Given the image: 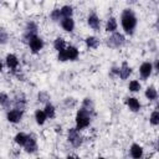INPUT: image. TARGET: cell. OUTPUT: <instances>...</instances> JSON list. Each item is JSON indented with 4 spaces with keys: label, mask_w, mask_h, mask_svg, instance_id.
Returning <instances> with one entry per match:
<instances>
[{
    "label": "cell",
    "mask_w": 159,
    "mask_h": 159,
    "mask_svg": "<svg viewBox=\"0 0 159 159\" xmlns=\"http://www.w3.org/2000/svg\"><path fill=\"white\" fill-rule=\"evenodd\" d=\"M135 24H137V19L133 15V12L129 10H125L122 15V26H123L124 31L128 34H132L133 29L135 27Z\"/></svg>",
    "instance_id": "6da1fadb"
},
{
    "label": "cell",
    "mask_w": 159,
    "mask_h": 159,
    "mask_svg": "<svg viewBox=\"0 0 159 159\" xmlns=\"http://www.w3.org/2000/svg\"><path fill=\"white\" fill-rule=\"evenodd\" d=\"M89 116L87 114V111L80 109L76 116V123H77V129H82L89 125Z\"/></svg>",
    "instance_id": "7a4b0ae2"
},
{
    "label": "cell",
    "mask_w": 159,
    "mask_h": 159,
    "mask_svg": "<svg viewBox=\"0 0 159 159\" xmlns=\"http://www.w3.org/2000/svg\"><path fill=\"white\" fill-rule=\"evenodd\" d=\"M68 140L75 145V147H78L80 144H81V137H80V134H78V132H77V129H75V128H71L70 130H68Z\"/></svg>",
    "instance_id": "3957f363"
},
{
    "label": "cell",
    "mask_w": 159,
    "mask_h": 159,
    "mask_svg": "<svg viewBox=\"0 0 159 159\" xmlns=\"http://www.w3.org/2000/svg\"><path fill=\"white\" fill-rule=\"evenodd\" d=\"M30 48L32 50V52H37V51H40L41 48H42V46H43V42H42V40L40 39V37H37V36H32L31 39H30Z\"/></svg>",
    "instance_id": "277c9868"
},
{
    "label": "cell",
    "mask_w": 159,
    "mask_h": 159,
    "mask_svg": "<svg viewBox=\"0 0 159 159\" xmlns=\"http://www.w3.org/2000/svg\"><path fill=\"white\" fill-rule=\"evenodd\" d=\"M21 117H22V112L19 111V109H12V111H10V112L7 113V120L11 122V123H17V122H20Z\"/></svg>",
    "instance_id": "5b68a950"
},
{
    "label": "cell",
    "mask_w": 159,
    "mask_h": 159,
    "mask_svg": "<svg viewBox=\"0 0 159 159\" xmlns=\"http://www.w3.org/2000/svg\"><path fill=\"white\" fill-rule=\"evenodd\" d=\"M108 40H109L108 43H111L112 46H120L124 42V36L120 35V34H113L112 37L108 39Z\"/></svg>",
    "instance_id": "8992f818"
},
{
    "label": "cell",
    "mask_w": 159,
    "mask_h": 159,
    "mask_svg": "<svg viewBox=\"0 0 159 159\" xmlns=\"http://www.w3.org/2000/svg\"><path fill=\"white\" fill-rule=\"evenodd\" d=\"M152 70H153L152 63H149V62H144V63H142V66H140V68H139V72H140L142 77L147 78V77H149V76H150Z\"/></svg>",
    "instance_id": "52a82bcc"
},
{
    "label": "cell",
    "mask_w": 159,
    "mask_h": 159,
    "mask_svg": "<svg viewBox=\"0 0 159 159\" xmlns=\"http://www.w3.org/2000/svg\"><path fill=\"white\" fill-rule=\"evenodd\" d=\"M36 148H37V145H36V140H35V138L27 135V140H26V143H25V149H26V152L32 153V152L36 150Z\"/></svg>",
    "instance_id": "ba28073f"
},
{
    "label": "cell",
    "mask_w": 159,
    "mask_h": 159,
    "mask_svg": "<svg viewBox=\"0 0 159 159\" xmlns=\"http://www.w3.org/2000/svg\"><path fill=\"white\" fill-rule=\"evenodd\" d=\"M130 155L134 158V159H140L142 155H143V149L140 145L138 144H133L130 147Z\"/></svg>",
    "instance_id": "9c48e42d"
},
{
    "label": "cell",
    "mask_w": 159,
    "mask_h": 159,
    "mask_svg": "<svg viewBox=\"0 0 159 159\" xmlns=\"http://www.w3.org/2000/svg\"><path fill=\"white\" fill-rule=\"evenodd\" d=\"M65 53H66L67 60H75L78 56V50L73 46H68L67 48H65Z\"/></svg>",
    "instance_id": "30bf717a"
},
{
    "label": "cell",
    "mask_w": 159,
    "mask_h": 159,
    "mask_svg": "<svg viewBox=\"0 0 159 159\" xmlns=\"http://www.w3.org/2000/svg\"><path fill=\"white\" fill-rule=\"evenodd\" d=\"M132 73V70H130V67L124 62L123 65H122V67L119 68V76H120V78H123V80H125L127 77H129V75Z\"/></svg>",
    "instance_id": "8fae6325"
},
{
    "label": "cell",
    "mask_w": 159,
    "mask_h": 159,
    "mask_svg": "<svg viewBox=\"0 0 159 159\" xmlns=\"http://www.w3.org/2000/svg\"><path fill=\"white\" fill-rule=\"evenodd\" d=\"M62 27L66 30V31H72L73 27H75V22L71 17H66L62 20Z\"/></svg>",
    "instance_id": "7c38bea8"
},
{
    "label": "cell",
    "mask_w": 159,
    "mask_h": 159,
    "mask_svg": "<svg viewBox=\"0 0 159 159\" xmlns=\"http://www.w3.org/2000/svg\"><path fill=\"white\" fill-rule=\"evenodd\" d=\"M127 104L129 106V108L132 109V111H139V108H140V104H139V102H138V99L137 98H128L127 99Z\"/></svg>",
    "instance_id": "4fadbf2b"
},
{
    "label": "cell",
    "mask_w": 159,
    "mask_h": 159,
    "mask_svg": "<svg viewBox=\"0 0 159 159\" xmlns=\"http://www.w3.org/2000/svg\"><path fill=\"white\" fill-rule=\"evenodd\" d=\"M88 24H89V26H91L92 29H94V30H98V29H99V19H98L94 14L88 17Z\"/></svg>",
    "instance_id": "5bb4252c"
},
{
    "label": "cell",
    "mask_w": 159,
    "mask_h": 159,
    "mask_svg": "<svg viewBox=\"0 0 159 159\" xmlns=\"http://www.w3.org/2000/svg\"><path fill=\"white\" fill-rule=\"evenodd\" d=\"M17 63H19V61H17V58H16L15 55H7L6 56V65L10 68H15L17 66Z\"/></svg>",
    "instance_id": "9a60e30c"
},
{
    "label": "cell",
    "mask_w": 159,
    "mask_h": 159,
    "mask_svg": "<svg viewBox=\"0 0 159 159\" xmlns=\"http://www.w3.org/2000/svg\"><path fill=\"white\" fill-rule=\"evenodd\" d=\"M53 46H55V48L60 52V51H62V50H65V47H66V43H65V40L63 39H61V37H57L56 40H55V42H53Z\"/></svg>",
    "instance_id": "2e32d148"
},
{
    "label": "cell",
    "mask_w": 159,
    "mask_h": 159,
    "mask_svg": "<svg viewBox=\"0 0 159 159\" xmlns=\"http://www.w3.org/2000/svg\"><path fill=\"white\" fill-rule=\"evenodd\" d=\"M35 118H36V122H37L39 124H43V123H45V119H46V114H45L43 111H36Z\"/></svg>",
    "instance_id": "e0dca14e"
},
{
    "label": "cell",
    "mask_w": 159,
    "mask_h": 159,
    "mask_svg": "<svg viewBox=\"0 0 159 159\" xmlns=\"http://www.w3.org/2000/svg\"><path fill=\"white\" fill-rule=\"evenodd\" d=\"M26 140H27V135L24 134V133H19V134H16V137H15V142H16L17 144H20V145H25Z\"/></svg>",
    "instance_id": "ac0fdd59"
},
{
    "label": "cell",
    "mask_w": 159,
    "mask_h": 159,
    "mask_svg": "<svg viewBox=\"0 0 159 159\" xmlns=\"http://www.w3.org/2000/svg\"><path fill=\"white\" fill-rule=\"evenodd\" d=\"M86 43H87L88 47L94 48V47H97V45H98V40H97L96 37H93V36H89V37L86 39Z\"/></svg>",
    "instance_id": "d6986e66"
},
{
    "label": "cell",
    "mask_w": 159,
    "mask_h": 159,
    "mask_svg": "<svg viewBox=\"0 0 159 159\" xmlns=\"http://www.w3.org/2000/svg\"><path fill=\"white\" fill-rule=\"evenodd\" d=\"M145 96L149 98V99H155L157 98V89L154 88V87H148V89H147V92H145Z\"/></svg>",
    "instance_id": "ffe728a7"
},
{
    "label": "cell",
    "mask_w": 159,
    "mask_h": 159,
    "mask_svg": "<svg viewBox=\"0 0 159 159\" xmlns=\"http://www.w3.org/2000/svg\"><path fill=\"white\" fill-rule=\"evenodd\" d=\"M116 29H117V22H116V20H114L113 17H111V19L108 20V22H107L106 30H107V31H114Z\"/></svg>",
    "instance_id": "44dd1931"
},
{
    "label": "cell",
    "mask_w": 159,
    "mask_h": 159,
    "mask_svg": "<svg viewBox=\"0 0 159 159\" xmlns=\"http://www.w3.org/2000/svg\"><path fill=\"white\" fill-rule=\"evenodd\" d=\"M60 12H61V15L65 16V19L66 17H71V15H72V7L71 6H63L60 10Z\"/></svg>",
    "instance_id": "7402d4cb"
},
{
    "label": "cell",
    "mask_w": 159,
    "mask_h": 159,
    "mask_svg": "<svg viewBox=\"0 0 159 159\" xmlns=\"http://www.w3.org/2000/svg\"><path fill=\"white\" fill-rule=\"evenodd\" d=\"M43 112H45L46 117H50V118H53V117H55V108H53V106H51V104H47Z\"/></svg>",
    "instance_id": "603a6c76"
},
{
    "label": "cell",
    "mask_w": 159,
    "mask_h": 159,
    "mask_svg": "<svg viewBox=\"0 0 159 159\" xmlns=\"http://www.w3.org/2000/svg\"><path fill=\"white\" fill-rule=\"evenodd\" d=\"M150 123L154 124V125H157L159 123V112L158 111H155V112L152 113V116H150Z\"/></svg>",
    "instance_id": "cb8c5ba5"
},
{
    "label": "cell",
    "mask_w": 159,
    "mask_h": 159,
    "mask_svg": "<svg viewBox=\"0 0 159 159\" xmlns=\"http://www.w3.org/2000/svg\"><path fill=\"white\" fill-rule=\"evenodd\" d=\"M139 88H140V84H139L138 81H132V82L129 83V89H130L132 92H135V91H138Z\"/></svg>",
    "instance_id": "d4e9b609"
},
{
    "label": "cell",
    "mask_w": 159,
    "mask_h": 159,
    "mask_svg": "<svg viewBox=\"0 0 159 159\" xmlns=\"http://www.w3.org/2000/svg\"><path fill=\"white\" fill-rule=\"evenodd\" d=\"M9 102H10L9 97H7L5 93H0V104H2V106H7Z\"/></svg>",
    "instance_id": "484cf974"
},
{
    "label": "cell",
    "mask_w": 159,
    "mask_h": 159,
    "mask_svg": "<svg viewBox=\"0 0 159 159\" xmlns=\"http://www.w3.org/2000/svg\"><path fill=\"white\" fill-rule=\"evenodd\" d=\"M58 60H60V61H66V60H67L66 53H65V50H62V51L58 52Z\"/></svg>",
    "instance_id": "4316f807"
},
{
    "label": "cell",
    "mask_w": 159,
    "mask_h": 159,
    "mask_svg": "<svg viewBox=\"0 0 159 159\" xmlns=\"http://www.w3.org/2000/svg\"><path fill=\"white\" fill-rule=\"evenodd\" d=\"M61 15V12H60V10H55L52 14H51V17L53 19V20H58V16Z\"/></svg>",
    "instance_id": "83f0119b"
},
{
    "label": "cell",
    "mask_w": 159,
    "mask_h": 159,
    "mask_svg": "<svg viewBox=\"0 0 159 159\" xmlns=\"http://www.w3.org/2000/svg\"><path fill=\"white\" fill-rule=\"evenodd\" d=\"M6 39H7V35L4 31H0V42H6Z\"/></svg>",
    "instance_id": "f1b7e54d"
},
{
    "label": "cell",
    "mask_w": 159,
    "mask_h": 159,
    "mask_svg": "<svg viewBox=\"0 0 159 159\" xmlns=\"http://www.w3.org/2000/svg\"><path fill=\"white\" fill-rule=\"evenodd\" d=\"M67 159H76V158H72V157H68Z\"/></svg>",
    "instance_id": "f546056e"
},
{
    "label": "cell",
    "mask_w": 159,
    "mask_h": 159,
    "mask_svg": "<svg viewBox=\"0 0 159 159\" xmlns=\"http://www.w3.org/2000/svg\"><path fill=\"white\" fill-rule=\"evenodd\" d=\"M1 68H2V65H1V63H0V70H1Z\"/></svg>",
    "instance_id": "4dcf8cb0"
},
{
    "label": "cell",
    "mask_w": 159,
    "mask_h": 159,
    "mask_svg": "<svg viewBox=\"0 0 159 159\" xmlns=\"http://www.w3.org/2000/svg\"><path fill=\"white\" fill-rule=\"evenodd\" d=\"M98 159H104V158H98Z\"/></svg>",
    "instance_id": "1f68e13d"
}]
</instances>
